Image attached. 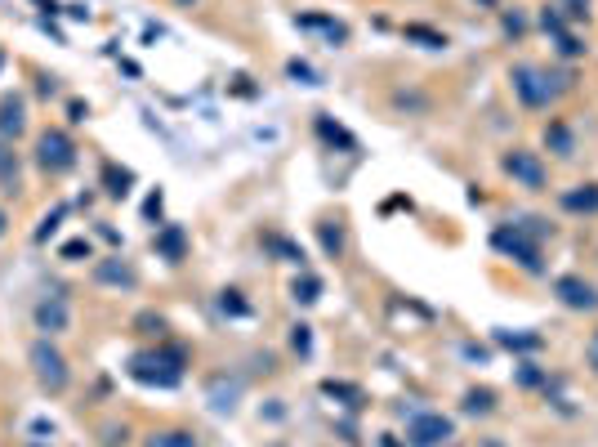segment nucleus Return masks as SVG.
I'll return each instance as SVG.
<instances>
[{
	"label": "nucleus",
	"mask_w": 598,
	"mask_h": 447,
	"mask_svg": "<svg viewBox=\"0 0 598 447\" xmlns=\"http://www.w3.org/2000/svg\"><path fill=\"white\" fill-rule=\"evenodd\" d=\"M27 135V99L23 94H5L0 99V139H23Z\"/></svg>",
	"instance_id": "obj_11"
},
{
	"label": "nucleus",
	"mask_w": 598,
	"mask_h": 447,
	"mask_svg": "<svg viewBox=\"0 0 598 447\" xmlns=\"http://www.w3.org/2000/svg\"><path fill=\"white\" fill-rule=\"evenodd\" d=\"M317 237H322L326 255H331V260H340V255H344V233H340V224H317Z\"/></svg>",
	"instance_id": "obj_18"
},
{
	"label": "nucleus",
	"mask_w": 598,
	"mask_h": 447,
	"mask_svg": "<svg viewBox=\"0 0 598 447\" xmlns=\"http://www.w3.org/2000/svg\"><path fill=\"white\" fill-rule=\"evenodd\" d=\"M224 309H228V313H246V304L237 300V291H224Z\"/></svg>",
	"instance_id": "obj_30"
},
{
	"label": "nucleus",
	"mask_w": 598,
	"mask_h": 447,
	"mask_svg": "<svg viewBox=\"0 0 598 447\" xmlns=\"http://www.w3.org/2000/svg\"><path fill=\"white\" fill-rule=\"evenodd\" d=\"M505 170H509V175H514L523 188H545V166H540L536 152H527V148L505 152Z\"/></svg>",
	"instance_id": "obj_9"
},
{
	"label": "nucleus",
	"mask_w": 598,
	"mask_h": 447,
	"mask_svg": "<svg viewBox=\"0 0 598 447\" xmlns=\"http://www.w3.org/2000/svg\"><path fill=\"white\" fill-rule=\"evenodd\" d=\"M0 193L18 197L23 193V152L14 139H0Z\"/></svg>",
	"instance_id": "obj_10"
},
{
	"label": "nucleus",
	"mask_w": 598,
	"mask_h": 447,
	"mask_svg": "<svg viewBox=\"0 0 598 447\" xmlns=\"http://www.w3.org/2000/svg\"><path fill=\"white\" fill-rule=\"evenodd\" d=\"M558 300H563L567 309H594L598 304L594 287L590 282H581V278H558Z\"/></svg>",
	"instance_id": "obj_13"
},
{
	"label": "nucleus",
	"mask_w": 598,
	"mask_h": 447,
	"mask_svg": "<svg viewBox=\"0 0 598 447\" xmlns=\"http://www.w3.org/2000/svg\"><path fill=\"white\" fill-rule=\"evenodd\" d=\"M175 5H183V9H192V5H197V0H175Z\"/></svg>",
	"instance_id": "obj_34"
},
{
	"label": "nucleus",
	"mask_w": 598,
	"mask_h": 447,
	"mask_svg": "<svg viewBox=\"0 0 598 447\" xmlns=\"http://www.w3.org/2000/svg\"><path fill=\"white\" fill-rule=\"evenodd\" d=\"M291 296H295V304H317L322 300V282H317L313 273H304V278H295Z\"/></svg>",
	"instance_id": "obj_16"
},
{
	"label": "nucleus",
	"mask_w": 598,
	"mask_h": 447,
	"mask_svg": "<svg viewBox=\"0 0 598 447\" xmlns=\"http://www.w3.org/2000/svg\"><path fill=\"white\" fill-rule=\"evenodd\" d=\"M549 228L540 224V220H523V224H505V228H496V251H505V255H514L523 269H540V237H545Z\"/></svg>",
	"instance_id": "obj_5"
},
{
	"label": "nucleus",
	"mask_w": 598,
	"mask_h": 447,
	"mask_svg": "<svg viewBox=\"0 0 598 447\" xmlns=\"http://www.w3.org/2000/svg\"><path fill=\"white\" fill-rule=\"evenodd\" d=\"M291 76H295V81H304V85H317V72L313 68H308V63H291Z\"/></svg>",
	"instance_id": "obj_28"
},
{
	"label": "nucleus",
	"mask_w": 598,
	"mask_h": 447,
	"mask_svg": "<svg viewBox=\"0 0 598 447\" xmlns=\"http://www.w3.org/2000/svg\"><path fill=\"white\" fill-rule=\"evenodd\" d=\"M558 54H563V59H581L585 45L576 41V36H558Z\"/></svg>",
	"instance_id": "obj_25"
},
{
	"label": "nucleus",
	"mask_w": 598,
	"mask_h": 447,
	"mask_svg": "<svg viewBox=\"0 0 598 447\" xmlns=\"http://www.w3.org/2000/svg\"><path fill=\"white\" fill-rule=\"evenodd\" d=\"M27 367H32L36 385H41V394H67V385H72V367H67V354L59 345H54L50 336L32 340V349H27Z\"/></svg>",
	"instance_id": "obj_2"
},
{
	"label": "nucleus",
	"mask_w": 598,
	"mask_h": 447,
	"mask_svg": "<svg viewBox=\"0 0 598 447\" xmlns=\"http://www.w3.org/2000/svg\"><path fill=\"white\" fill-rule=\"evenodd\" d=\"M152 246H157V255H161V260L179 264L183 255H188V233H183L179 224H166L157 237H152Z\"/></svg>",
	"instance_id": "obj_12"
},
{
	"label": "nucleus",
	"mask_w": 598,
	"mask_h": 447,
	"mask_svg": "<svg viewBox=\"0 0 598 447\" xmlns=\"http://www.w3.org/2000/svg\"><path fill=\"white\" fill-rule=\"evenodd\" d=\"M5 233H9V211L0 206V237H5Z\"/></svg>",
	"instance_id": "obj_32"
},
{
	"label": "nucleus",
	"mask_w": 598,
	"mask_h": 447,
	"mask_svg": "<svg viewBox=\"0 0 598 447\" xmlns=\"http://www.w3.org/2000/svg\"><path fill=\"white\" fill-rule=\"evenodd\" d=\"M143 447H201V439L192 430H152Z\"/></svg>",
	"instance_id": "obj_14"
},
{
	"label": "nucleus",
	"mask_w": 598,
	"mask_h": 447,
	"mask_svg": "<svg viewBox=\"0 0 598 447\" xmlns=\"http://www.w3.org/2000/svg\"><path fill=\"white\" fill-rule=\"evenodd\" d=\"M590 367L598 372V331H594V340H590Z\"/></svg>",
	"instance_id": "obj_31"
},
{
	"label": "nucleus",
	"mask_w": 598,
	"mask_h": 447,
	"mask_svg": "<svg viewBox=\"0 0 598 447\" xmlns=\"http://www.w3.org/2000/svg\"><path fill=\"white\" fill-rule=\"evenodd\" d=\"M94 282L99 287H139V273H134L130 260H121V255H103V260H94Z\"/></svg>",
	"instance_id": "obj_8"
},
{
	"label": "nucleus",
	"mask_w": 598,
	"mask_h": 447,
	"mask_svg": "<svg viewBox=\"0 0 598 447\" xmlns=\"http://www.w3.org/2000/svg\"><path fill=\"white\" fill-rule=\"evenodd\" d=\"M554 9H563V14L576 18V23H581V18H590V0H558Z\"/></svg>",
	"instance_id": "obj_23"
},
{
	"label": "nucleus",
	"mask_w": 598,
	"mask_h": 447,
	"mask_svg": "<svg viewBox=\"0 0 598 447\" xmlns=\"http://www.w3.org/2000/svg\"><path fill=\"white\" fill-rule=\"evenodd\" d=\"M81 255L90 260V242H85V237H76V242L63 246V260H81Z\"/></svg>",
	"instance_id": "obj_26"
},
{
	"label": "nucleus",
	"mask_w": 598,
	"mask_h": 447,
	"mask_svg": "<svg viewBox=\"0 0 598 447\" xmlns=\"http://www.w3.org/2000/svg\"><path fill=\"white\" fill-rule=\"evenodd\" d=\"M509 81H514V94L523 108H549V103L567 90V76H554V72L536 68V63H518V68L509 72Z\"/></svg>",
	"instance_id": "obj_4"
},
{
	"label": "nucleus",
	"mask_w": 598,
	"mask_h": 447,
	"mask_svg": "<svg viewBox=\"0 0 598 447\" xmlns=\"http://www.w3.org/2000/svg\"><path fill=\"white\" fill-rule=\"evenodd\" d=\"M103 175H108V193H112V197H125V193H130V170L108 166V170H103Z\"/></svg>",
	"instance_id": "obj_20"
},
{
	"label": "nucleus",
	"mask_w": 598,
	"mask_h": 447,
	"mask_svg": "<svg viewBox=\"0 0 598 447\" xmlns=\"http://www.w3.org/2000/svg\"><path fill=\"white\" fill-rule=\"evenodd\" d=\"M407 41H420V45H429V50H442V45H447V36L433 32V27H416V23H411L407 27Z\"/></svg>",
	"instance_id": "obj_19"
},
{
	"label": "nucleus",
	"mask_w": 598,
	"mask_h": 447,
	"mask_svg": "<svg viewBox=\"0 0 598 447\" xmlns=\"http://www.w3.org/2000/svg\"><path fill=\"white\" fill-rule=\"evenodd\" d=\"M183 367H188V349L179 345H161V349H143L130 358V376L148 389H175L183 385Z\"/></svg>",
	"instance_id": "obj_1"
},
{
	"label": "nucleus",
	"mask_w": 598,
	"mask_h": 447,
	"mask_svg": "<svg viewBox=\"0 0 598 447\" xmlns=\"http://www.w3.org/2000/svg\"><path fill=\"white\" fill-rule=\"evenodd\" d=\"M456 439V421L442 412H416L407 421V447H447Z\"/></svg>",
	"instance_id": "obj_6"
},
{
	"label": "nucleus",
	"mask_w": 598,
	"mask_h": 447,
	"mask_svg": "<svg viewBox=\"0 0 598 447\" xmlns=\"http://www.w3.org/2000/svg\"><path fill=\"white\" fill-rule=\"evenodd\" d=\"M32 322L41 336H63V331H72V300L67 296H41L32 309Z\"/></svg>",
	"instance_id": "obj_7"
},
{
	"label": "nucleus",
	"mask_w": 598,
	"mask_h": 447,
	"mask_svg": "<svg viewBox=\"0 0 598 447\" xmlns=\"http://www.w3.org/2000/svg\"><path fill=\"white\" fill-rule=\"evenodd\" d=\"M540 23H545V32H558V36H563V18H558L554 9H545V14H540Z\"/></svg>",
	"instance_id": "obj_29"
},
{
	"label": "nucleus",
	"mask_w": 598,
	"mask_h": 447,
	"mask_svg": "<svg viewBox=\"0 0 598 447\" xmlns=\"http://www.w3.org/2000/svg\"><path fill=\"white\" fill-rule=\"evenodd\" d=\"M465 412H491V389H469Z\"/></svg>",
	"instance_id": "obj_22"
},
{
	"label": "nucleus",
	"mask_w": 598,
	"mask_h": 447,
	"mask_svg": "<svg viewBox=\"0 0 598 447\" xmlns=\"http://www.w3.org/2000/svg\"><path fill=\"white\" fill-rule=\"evenodd\" d=\"M545 144L558 152V157H572V130L563 126V121H554V126L545 130Z\"/></svg>",
	"instance_id": "obj_17"
},
{
	"label": "nucleus",
	"mask_w": 598,
	"mask_h": 447,
	"mask_svg": "<svg viewBox=\"0 0 598 447\" xmlns=\"http://www.w3.org/2000/svg\"><path fill=\"white\" fill-rule=\"evenodd\" d=\"M27 447H41V443H36V439H27Z\"/></svg>",
	"instance_id": "obj_35"
},
{
	"label": "nucleus",
	"mask_w": 598,
	"mask_h": 447,
	"mask_svg": "<svg viewBox=\"0 0 598 447\" xmlns=\"http://www.w3.org/2000/svg\"><path fill=\"white\" fill-rule=\"evenodd\" d=\"M478 5H482V9H496V5H500V0H478Z\"/></svg>",
	"instance_id": "obj_33"
},
{
	"label": "nucleus",
	"mask_w": 598,
	"mask_h": 447,
	"mask_svg": "<svg viewBox=\"0 0 598 447\" xmlns=\"http://www.w3.org/2000/svg\"><path fill=\"white\" fill-rule=\"evenodd\" d=\"M32 161H36L41 175L59 179V175H67V170H76L81 148H76V139L67 135L63 126H45L41 135H36V144H32Z\"/></svg>",
	"instance_id": "obj_3"
},
{
	"label": "nucleus",
	"mask_w": 598,
	"mask_h": 447,
	"mask_svg": "<svg viewBox=\"0 0 598 447\" xmlns=\"http://www.w3.org/2000/svg\"><path fill=\"white\" fill-rule=\"evenodd\" d=\"M130 443V425H103V447H125Z\"/></svg>",
	"instance_id": "obj_21"
},
{
	"label": "nucleus",
	"mask_w": 598,
	"mask_h": 447,
	"mask_svg": "<svg viewBox=\"0 0 598 447\" xmlns=\"http://www.w3.org/2000/svg\"><path fill=\"white\" fill-rule=\"evenodd\" d=\"M317 130H322V135H326V139H335V144H344V148H353V139H349V135H344V130H340V126H331V117H317Z\"/></svg>",
	"instance_id": "obj_24"
},
{
	"label": "nucleus",
	"mask_w": 598,
	"mask_h": 447,
	"mask_svg": "<svg viewBox=\"0 0 598 447\" xmlns=\"http://www.w3.org/2000/svg\"><path fill=\"white\" fill-rule=\"evenodd\" d=\"M0 68H5V54H0Z\"/></svg>",
	"instance_id": "obj_36"
},
{
	"label": "nucleus",
	"mask_w": 598,
	"mask_h": 447,
	"mask_svg": "<svg viewBox=\"0 0 598 447\" xmlns=\"http://www.w3.org/2000/svg\"><path fill=\"white\" fill-rule=\"evenodd\" d=\"M563 206L567 211H576V215H594L598 211V184H581V188H572V193H563Z\"/></svg>",
	"instance_id": "obj_15"
},
{
	"label": "nucleus",
	"mask_w": 598,
	"mask_h": 447,
	"mask_svg": "<svg viewBox=\"0 0 598 447\" xmlns=\"http://www.w3.org/2000/svg\"><path fill=\"white\" fill-rule=\"evenodd\" d=\"M291 345L299 349V354H308V349H313V336H308V327H304V322H299V327L291 331Z\"/></svg>",
	"instance_id": "obj_27"
}]
</instances>
